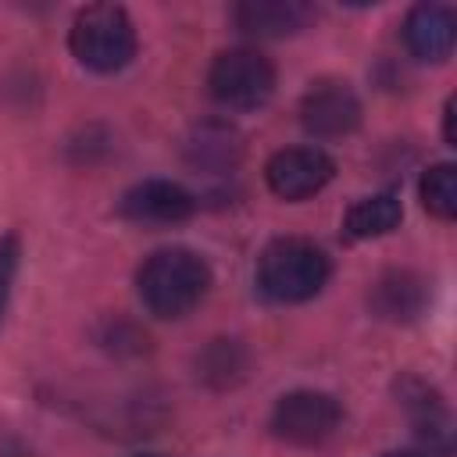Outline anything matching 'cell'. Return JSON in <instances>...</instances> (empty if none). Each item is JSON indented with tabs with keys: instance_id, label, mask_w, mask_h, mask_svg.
<instances>
[{
	"instance_id": "6da1fadb",
	"label": "cell",
	"mask_w": 457,
	"mask_h": 457,
	"mask_svg": "<svg viewBox=\"0 0 457 457\" xmlns=\"http://www.w3.org/2000/svg\"><path fill=\"white\" fill-rule=\"evenodd\" d=\"M136 286H139V300L150 314L182 318L204 300V293L211 286V268L200 253L171 246V250H157L146 257V264L136 275Z\"/></svg>"
},
{
	"instance_id": "7a4b0ae2",
	"label": "cell",
	"mask_w": 457,
	"mask_h": 457,
	"mask_svg": "<svg viewBox=\"0 0 457 457\" xmlns=\"http://www.w3.org/2000/svg\"><path fill=\"white\" fill-rule=\"evenodd\" d=\"M328 278V257L321 246L286 236L261 250L257 257V289L275 303L311 300Z\"/></svg>"
},
{
	"instance_id": "3957f363",
	"label": "cell",
	"mask_w": 457,
	"mask_h": 457,
	"mask_svg": "<svg viewBox=\"0 0 457 457\" xmlns=\"http://www.w3.org/2000/svg\"><path fill=\"white\" fill-rule=\"evenodd\" d=\"M68 46H71L75 61L89 71H100V75L121 71L136 57L132 18L118 4H89L75 14Z\"/></svg>"
},
{
	"instance_id": "277c9868",
	"label": "cell",
	"mask_w": 457,
	"mask_h": 457,
	"mask_svg": "<svg viewBox=\"0 0 457 457\" xmlns=\"http://www.w3.org/2000/svg\"><path fill=\"white\" fill-rule=\"evenodd\" d=\"M207 89L228 111H253L268 104V96L275 93V68L264 54L236 46L214 57L207 71Z\"/></svg>"
},
{
	"instance_id": "5b68a950",
	"label": "cell",
	"mask_w": 457,
	"mask_h": 457,
	"mask_svg": "<svg viewBox=\"0 0 457 457\" xmlns=\"http://www.w3.org/2000/svg\"><path fill=\"white\" fill-rule=\"evenodd\" d=\"M343 421V407L336 396L318 389L286 393L271 411V432L293 446H318L325 443Z\"/></svg>"
},
{
	"instance_id": "8992f818",
	"label": "cell",
	"mask_w": 457,
	"mask_h": 457,
	"mask_svg": "<svg viewBox=\"0 0 457 457\" xmlns=\"http://www.w3.org/2000/svg\"><path fill=\"white\" fill-rule=\"evenodd\" d=\"M332 175H336V164L318 146H286V150L271 154V161L264 168L268 189L275 196H282V200H307Z\"/></svg>"
},
{
	"instance_id": "52a82bcc",
	"label": "cell",
	"mask_w": 457,
	"mask_h": 457,
	"mask_svg": "<svg viewBox=\"0 0 457 457\" xmlns=\"http://www.w3.org/2000/svg\"><path fill=\"white\" fill-rule=\"evenodd\" d=\"M361 121V100L357 93L339 79L314 82L300 100V125L318 139H336L353 132Z\"/></svg>"
},
{
	"instance_id": "ba28073f",
	"label": "cell",
	"mask_w": 457,
	"mask_h": 457,
	"mask_svg": "<svg viewBox=\"0 0 457 457\" xmlns=\"http://www.w3.org/2000/svg\"><path fill=\"white\" fill-rule=\"evenodd\" d=\"M118 211H121V218L139 221V225H171V221H182L193 214V196L179 182L150 179V182L132 186L121 196Z\"/></svg>"
},
{
	"instance_id": "9c48e42d",
	"label": "cell",
	"mask_w": 457,
	"mask_h": 457,
	"mask_svg": "<svg viewBox=\"0 0 457 457\" xmlns=\"http://www.w3.org/2000/svg\"><path fill=\"white\" fill-rule=\"evenodd\" d=\"M311 4L303 0H243L232 7V21L239 32L257 39H282L300 32L311 21Z\"/></svg>"
},
{
	"instance_id": "30bf717a",
	"label": "cell",
	"mask_w": 457,
	"mask_h": 457,
	"mask_svg": "<svg viewBox=\"0 0 457 457\" xmlns=\"http://www.w3.org/2000/svg\"><path fill=\"white\" fill-rule=\"evenodd\" d=\"M457 14L446 4H418L403 21V43L418 61H446L453 50Z\"/></svg>"
},
{
	"instance_id": "8fae6325",
	"label": "cell",
	"mask_w": 457,
	"mask_h": 457,
	"mask_svg": "<svg viewBox=\"0 0 457 457\" xmlns=\"http://www.w3.org/2000/svg\"><path fill=\"white\" fill-rule=\"evenodd\" d=\"M368 300H371V311L378 318H386V321H411V318H418L425 311L428 289H425V282L414 271H386L371 286Z\"/></svg>"
},
{
	"instance_id": "7c38bea8",
	"label": "cell",
	"mask_w": 457,
	"mask_h": 457,
	"mask_svg": "<svg viewBox=\"0 0 457 457\" xmlns=\"http://www.w3.org/2000/svg\"><path fill=\"white\" fill-rule=\"evenodd\" d=\"M243 154V139L228 121H200L186 139V161L200 171H228Z\"/></svg>"
},
{
	"instance_id": "4fadbf2b",
	"label": "cell",
	"mask_w": 457,
	"mask_h": 457,
	"mask_svg": "<svg viewBox=\"0 0 457 457\" xmlns=\"http://www.w3.org/2000/svg\"><path fill=\"white\" fill-rule=\"evenodd\" d=\"M400 400L411 411V421H414L418 436L428 439V446H446V439H450V414H446L439 393L428 389L425 382L407 378L400 386Z\"/></svg>"
},
{
	"instance_id": "5bb4252c",
	"label": "cell",
	"mask_w": 457,
	"mask_h": 457,
	"mask_svg": "<svg viewBox=\"0 0 457 457\" xmlns=\"http://www.w3.org/2000/svg\"><path fill=\"white\" fill-rule=\"evenodd\" d=\"M246 368H250V353L236 339H211L204 346V353L196 357V375L211 389H232V386H239L246 378Z\"/></svg>"
},
{
	"instance_id": "9a60e30c",
	"label": "cell",
	"mask_w": 457,
	"mask_h": 457,
	"mask_svg": "<svg viewBox=\"0 0 457 457\" xmlns=\"http://www.w3.org/2000/svg\"><path fill=\"white\" fill-rule=\"evenodd\" d=\"M403 218V207H400V196L393 193H375V196H364L357 200L346 218H343V228L350 239H375V236H386L400 225Z\"/></svg>"
},
{
	"instance_id": "2e32d148",
	"label": "cell",
	"mask_w": 457,
	"mask_h": 457,
	"mask_svg": "<svg viewBox=\"0 0 457 457\" xmlns=\"http://www.w3.org/2000/svg\"><path fill=\"white\" fill-rule=\"evenodd\" d=\"M418 193H421V204L428 214L450 221L457 214V168L453 164H432L421 182H418Z\"/></svg>"
},
{
	"instance_id": "e0dca14e",
	"label": "cell",
	"mask_w": 457,
	"mask_h": 457,
	"mask_svg": "<svg viewBox=\"0 0 457 457\" xmlns=\"http://www.w3.org/2000/svg\"><path fill=\"white\" fill-rule=\"evenodd\" d=\"M18 264H21V243H18V236L7 232V236H0V321L7 314V300H11Z\"/></svg>"
},
{
	"instance_id": "ac0fdd59",
	"label": "cell",
	"mask_w": 457,
	"mask_h": 457,
	"mask_svg": "<svg viewBox=\"0 0 457 457\" xmlns=\"http://www.w3.org/2000/svg\"><path fill=\"white\" fill-rule=\"evenodd\" d=\"M443 136L450 146H457V100L450 96L446 107H443Z\"/></svg>"
},
{
	"instance_id": "d6986e66",
	"label": "cell",
	"mask_w": 457,
	"mask_h": 457,
	"mask_svg": "<svg viewBox=\"0 0 457 457\" xmlns=\"http://www.w3.org/2000/svg\"><path fill=\"white\" fill-rule=\"evenodd\" d=\"M382 457H432V453H425V450H389Z\"/></svg>"
},
{
	"instance_id": "ffe728a7",
	"label": "cell",
	"mask_w": 457,
	"mask_h": 457,
	"mask_svg": "<svg viewBox=\"0 0 457 457\" xmlns=\"http://www.w3.org/2000/svg\"><path fill=\"white\" fill-rule=\"evenodd\" d=\"M139 457H154V453H139Z\"/></svg>"
}]
</instances>
